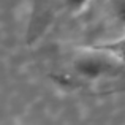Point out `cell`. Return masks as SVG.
Wrapping results in <instances>:
<instances>
[{
  "label": "cell",
  "instance_id": "obj_1",
  "mask_svg": "<svg viewBox=\"0 0 125 125\" xmlns=\"http://www.w3.org/2000/svg\"><path fill=\"white\" fill-rule=\"evenodd\" d=\"M74 76L85 83H111L125 79V62L103 46L81 48L70 59Z\"/></svg>",
  "mask_w": 125,
  "mask_h": 125
},
{
  "label": "cell",
  "instance_id": "obj_2",
  "mask_svg": "<svg viewBox=\"0 0 125 125\" xmlns=\"http://www.w3.org/2000/svg\"><path fill=\"white\" fill-rule=\"evenodd\" d=\"M100 46H103L104 49H108V51L113 52L116 57H119L120 60L125 62V35L116 38V40H113V41L103 43V44H100Z\"/></svg>",
  "mask_w": 125,
  "mask_h": 125
},
{
  "label": "cell",
  "instance_id": "obj_3",
  "mask_svg": "<svg viewBox=\"0 0 125 125\" xmlns=\"http://www.w3.org/2000/svg\"><path fill=\"white\" fill-rule=\"evenodd\" d=\"M62 2H63L65 8H67L70 13L78 14V13L84 11V10L87 8L89 5H90L92 0H62Z\"/></svg>",
  "mask_w": 125,
  "mask_h": 125
},
{
  "label": "cell",
  "instance_id": "obj_4",
  "mask_svg": "<svg viewBox=\"0 0 125 125\" xmlns=\"http://www.w3.org/2000/svg\"><path fill=\"white\" fill-rule=\"evenodd\" d=\"M111 10H113L114 18H116L120 24L125 25V0H113Z\"/></svg>",
  "mask_w": 125,
  "mask_h": 125
}]
</instances>
